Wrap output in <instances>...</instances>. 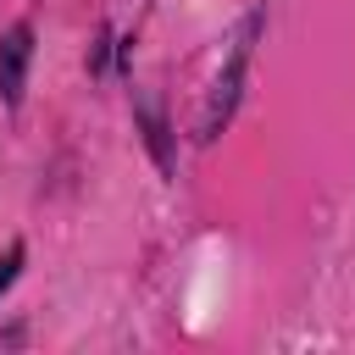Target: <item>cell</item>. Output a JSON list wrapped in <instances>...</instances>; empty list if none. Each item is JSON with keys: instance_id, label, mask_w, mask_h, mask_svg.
<instances>
[{"instance_id": "obj_1", "label": "cell", "mask_w": 355, "mask_h": 355, "mask_svg": "<svg viewBox=\"0 0 355 355\" xmlns=\"http://www.w3.org/2000/svg\"><path fill=\"white\" fill-rule=\"evenodd\" d=\"M28 55H33V28L17 22L0 33V100L17 111L22 105V78H28Z\"/></svg>"}, {"instance_id": "obj_2", "label": "cell", "mask_w": 355, "mask_h": 355, "mask_svg": "<svg viewBox=\"0 0 355 355\" xmlns=\"http://www.w3.org/2000/svg\"><path fill=\"white\" fill-rule=\"evenodd\" d=\"M239 78H244V50L227 61V72H222V83H216V94H211V111H205V122H200V139H216V128L227 122V111H233V100H239Z\"/></svg>"}, {"instance_id": "obj_3", "label": "cell", "mask_w": 355, "mask_h": 355, "mask_svg": "<svg viewBox=\"0 0 355 355\" xmlns=\"http://www.w3.org/2000/svg\"><path fill=\"white\" fill-rule=\"evenodd\" d=\"M22 255H28V250H22V244H11V250H6V255H0V294H6V288H11V283H17V266H22Z\"/></svg>"}]
</instances>
